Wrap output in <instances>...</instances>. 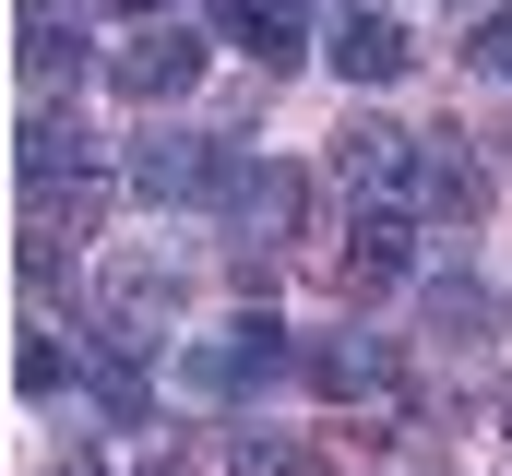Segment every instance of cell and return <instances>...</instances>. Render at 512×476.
Segmentation results:
<instances>
[{"label": "cell", "instance_id": "6da1fadb", "mask_svg": "<svg viewBox=\"0 0 512 476\" xmlns=\"http://www.w3.org/2000/svg\"><path fill=\"white\" fill-rule=\"evenodd\" d=\"M179 310H191V274H179L167 250H120V262H96V346L167 357Z\"/></svg>", "mask_w": 512, "mask_h": 476}, {"label": "cell", "instance_id": "7a4b0ae2", "mask_svg": "<svg viewBox=\"0 0 512 476\" xmlns=\"http://www.w3.org/2000/svg\"><path fill=\"white\" fill-rule=\"evenodd\" d=\"M298 357H310V346H286L274 310H239L227 334H191V346H179V393H203V405H251V393H274Z\"/></svg>", "mask_w": 512, "mask_h": 476}, {"label": "cell", "instance_id": "3957f363", "mask_svg": "<svg viewBox=\"0 0 512 476\" xmlns=\"http://www.w3.org/2000/svg\"><path fill=\"white\" fill-rule=\"evenodd\" d=\"M131 191L167 215V203H227V179H239V143L227 131H179V119H155L143 143H131V167H120Z\"/></svg>", "mask_w": 512, "mask_h": 476}, {"label": "cell", "instance_id": "277c9868", "mask_svg": "<svg viewBox=\"0 0 512 476\" xmlns=\"http://www.w3.org/2000/svg\"><path fill=\"white\" fill-rule=\"evenodd\" d=\"M96 72L120 84L131 108H167V96H191V84H203V36H191V24H167V12H143Z\"/></svg>", "mask_w": 512, "mask_h": 476}, {"label": "cell", "instance_id": "5b68a950", "mask_svg": "<svg viewBox=\"0 0 512 476\" xmlns=\"http://www.w3.org/2000/svg\"><path fill=\"white\" fill-rule=\"evenodd\" d=\"M417 131H393V119H346L334 131V179L358 191V203H417Z\"/></svg>", "mask_w": 512, "mask_h": 476}, {"label": "cell", "instance_id": "8992f818", "mask_svg": "<svg viewBox=\"0 0 512 476\" xmlns=\"http://www.w3.org/2000/svg\"><path fill=\"white\" fill-rule=\"evenodd\" d=\"M405 274H417L405 203H358V227H346V250H334V286H346V298H382V286H405Z\"/></svg>", "mask_w": 512, "mask_h": 476}, {"label": "cell", "instance_id": "52a82bcc", "mask_svg": "<svg viewBox=\"0 0 512 476\" xmlns=\"http://www.w3.org/2000/svg\"><path fill=\"white\" fill-rule=\"evenodd\" d=\"M298 381H310V393H334V405H358V393H393V381H405V357H393V334L346 322V334H322V346L298 357Z\"/></svg>", "mask_w": 512, "mask_h": 476}, {"label": "cell", "instance_id": "ba28073f", "mask_svg": "<svg viewBox=\"0 0 512 476\" xmlns=\"http://www.w3.org/2000/svg\"><path fill=\"white\" fill-rule=\"evenodd\" d=\"M84 60H96V36H84L72 0H12V72L24 84H72Z\"/></svg>", "mask_w": 512, "mask_h": 476}, {"label": "cell", "instance_id": "9c48e42d", "mask_svg": "<svg viewBox=\"0 0 512 476\" xmlns=\"http://www.w3.org/2000/svg\"><path fill=\"white\" fill-rule=\"evenodd\" d=\"M227 227L239 238H262V250H274V238H298L310 227V179H298V167H274V155H239V179H227Z\"/></svg>", "mask_w": 512, "mask_h": 476}, {"label": "cell", "instance_id": "30bf717a", "mask_svg": "<svg viewBox=\"0 0 512 476\" xmlns=\"http://www.w3.org/2000/svg\"><path fill=\"white\" fill-rule=\"evenodd\" d=\"M215 24H227V48H239V60H251L262 84H274V72H298V60H310V48H298V0H227V12H215Z\"/></svg>", "mask_w": 512, "mask_h": 476}, {"label": "cell", "instance_id": "8fae6325", "mask_svg": "<svg viewBox=\"0 0 512 476\" xmlns=\"http://www.w3.org/2000/svg\"><path fill=\"white\" fill-rule=\"evenodd\" d=\"M72 167H96V131L72 108H24V131H12V179H72Z\"/></svg>", "mask_w": 512, "mask_h": 476}, {"label": "cell", "instance_id": "7c38bea8", "mask_svg": "<svg viewBox=\"0 0 512 476\" xmlns=\"http://www.w3.org/2000/svg\"><path fill=\"white\" fill-rule=\"evenodd\" d=\"M322 60H334L346 84H393V72H405L417 48H405V24H393V12H346V24L322 36Z\"/></svg>", "mask_w": 512, "mask_h": 476}, {"label": "cell", "instance_id": "4fadbf2b", "mask_svg": "<svg viewBox=\"0 0 512 476\" xmlns=\"http://www.w3.org/2000/svg\"><path fill=\"white\" fill-rule=\"evenodd\" d=\"M417 203L453 215V227H477V215H489V167H477L465 143H429V155H417Z\"/></svg>", "mask_w": 512, "mask_h": 476}, {"label": "cell", "instance_id": "5bb4252c", "mask_svg": "<svg viewBox=\"0 0 512 476\" xmlns=\"http://www.w3.org/2000/svg\"><path fill=\"white\" fill-rule=\"evenodd\" d=\"M227 476H334L322 465V453H310V441H286V429H227Z\"/></svg>", "mask_w": 512, "mask_h": 476}, {"label": "cell", "instance_id": "9a60e30c", "mask_svg": "<svg viewBox=\"0 0 512 476\" xmlns=\"http://www.w3.org/2000/svg\"><path fill=\"white\" fill-rule=\"evenodd\" d=\"M84 393H96V405H108L120 429H143V417H155V393H143V369H131V346H96V357H84Z\"/></svg>", "mask_w": 512, "mask_h": 476}, {"label": "cell", "instance_id": "2e32d148", "mask_svg": "<svg viewBox=\"0 0 512 476\" xmlns=\"http://www.w3.org/2000/svg\"><path fill=\"white\" fill-rule=\"evenodd\" d=\"M489 310H501V298H489L477 274H429V334H453V346H477V334H489Z\"/></svg>", "mask_w": 512, "mask_h": 476}, {"label": "cell", "instance_id": "e0dca14e", "mask_svg": "<svg viewBox=\"0 0 512 476\" xmlns=\"http://www.w3.org/2000/svg\"><path fill=\"white\" fill-rule=\"evenodd\" d=\"M72 369H84V357L60 346V334H48V322H24V346H12V393H24V405H48V393H60V381H72Z\"/></svg>", "mask_w": 512, "mask_h": 476}, {"label": "cell", "instance_id": "ac0fdd59", "mask_svg": "<svg viewBox=\"0 0 512 476\" xmlns=\"http://www.w3.org/2000/svg\"><path fill=\"white\" fill-rule=\"evenodd\" d=\"M465 72H489V84H512V12H489V24L465 36Z\"/></svg>", "mask_w": 512, "mask_h": 476}, {"label": "cell", "instance_id": "d6986e66", "mask_svg": "<svg viewBox=\"0 0 512 476\" xmlns=\"http://www.w3.org/2000/svg\"><path fill=\"white\" fill-rule=\"evenodd\" d=\"M48 476H108V465H96V453H72V465H48Z\"/></svg>", "mask_w": 512, "mask_h": 476}, {"label": "cell", "instance_id": "ffe728a7", "mask_svg": "<svg viewBox=\"0 0 512 476\" xmlns=\"http://www.w3.org/2000/svg\"><path fill=\"white\" fill-rule=\"evenodd\" d=\"M120 12H167V0H120Z\"/></svg>", "mask_w": 512, "mask_h": 476}]
</instances>
